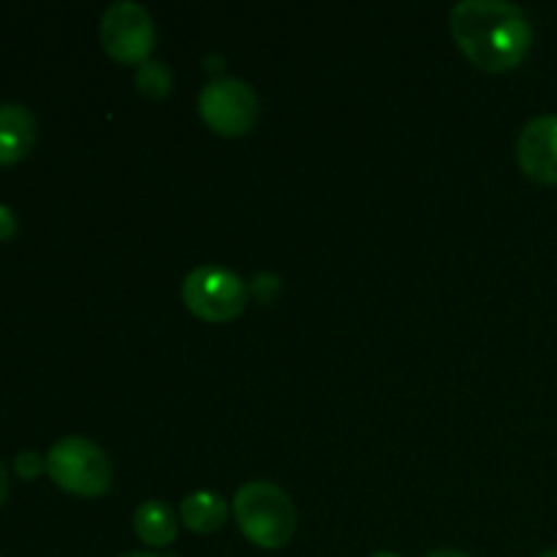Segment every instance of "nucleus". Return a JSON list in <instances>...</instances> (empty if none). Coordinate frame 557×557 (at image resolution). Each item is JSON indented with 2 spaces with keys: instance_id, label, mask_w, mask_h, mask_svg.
I'll list each match as a JSON object with an SVG mask.
<instances>
[{
  "instance_id": "11",
  "label": "nucleus",
  "mask_w": 557,
  "mask_h": 557,
  "mask_svg": "<svg viewBox=\"0 0 557 557\" xmlns=\"http://www.w3.org/2000/svg\"><path fill=\"white\" fill-rule=\"evenodd\" d=\"M136 87L147 98H163L172 92V71L161 60H145L136 69Z\"/></svg>"
},
{
  "instance_id": "3",
  "label": "nucleus",
  "mask_w": 557,
  "mask_h": 557,
  "mask_svg": "<svg viewBox=\"0 0 557 557\" xmlns=\"http://www.w3.org/2000/svg\"><path fill=\"white\" fill-rule=\"evenodd\" d=\"M47 473L60 490L79 498H101L112 487L107 451L82 435H65L49 449Z\"/></svg>"
},
{
  "instance_id": "18",
  "label": "nucleus",
  "mask_w": 557,
  "mask_h": 557,
  "mask_svg": "<svg viewBox=\"0 0 557 557\" xmlns=\"http://www.w3.org/2000/svg\"><path fill=\"white\" fill-rule=\"evenodd\" d=\"M370 557H400V555H395V553H375V555H370Z\"/></svg>"
},
{
  "instance_id": "7",
  "label": "nucleus",
  "mask_w": 557,
  "mask_h": 557,
  "mask_svg": "<svg viewBox=\"0 0 557 557\" xmlns=\"http://www.w3.org/2000/svg\"><path fill=\"white\" fill-rule=\"evenodd\" d=\"M517 161L531 180L557 185V117L542 114L533 117L517 139Z\"/></svg>"
},
{
  "instance_id": "13",
  "label": "nucleus",
  "mask_w": 557,
  "mask_h": 557,
  "mask_svg": "<svg viewBox=\"0 0 557 557\" xmlns=\"http://www.w3.org/2000/svg\"><path fill=\"white\" fill-rule=\"evenodd\" d=\"M253 294L256 299H259L261 305H270L272 299H275V294L281 292V277L272 275V272H259V275L253 277Z\"/></svg>"
},
{
  "instance_id": "6",
  "label": "nucleus",
  "mask_w": 557,
  "mask_h": 557,
  "mask_svg": "<svg viewBox=\"0 0 557 557\" xmlns=\"http://www.w3.org/2000/svg\"><path fill=\"white\" fill-rule=\"evenodd\" d=\"M205 123L221 136H243L259 120V98L248 82L237 76H215L199 92Z\"/></svg>"
},
{
  "instance_id": "17",
  "label": "nucleus",
  "mask_w": 557,
  "mask_h": 557,
  "mask_svg": "<svg viewBox=\"0 0 557 557\" xmlns=\"http://www.w3.org/2000/svg\"><path fill=\"white\" fill-rule=\"evenodd\" d=\"M120 557H166V555H158V553H125Z\"/></svg>"
},
{
  "instance_id": "16",
  "label": "nucleus",
  "mask_w": 557,
  "mask_h": 557,
  "mask_svg": "<svg viewBox=\"0 0 557 557\" xmlns=\"http://www.w3.org/2000/svg\"><path fill=\"white\" fill-rule=\"evenodd\" d=\"M428 557H468L466 553H457V549H435Z\"/></svg>"
},
{
  "instance_id": "14",
  "label": "nucleus",
  "mask_w": 557,
  "mask_h": 557,
  "mask_svg": "<svg viewBox=\"0 0 557 557\" xmlns=\"http://www.w3.org/2000/svg\"><path fill=\"white\" fill-rule=\"evenodd\" d=\"M16 234V215L11 207L0 205V243H9Z\"/></svg>"
},
{
  "instance_id": "15",
  "label": "nucleus",
  "mask_w": 557,
  "mask_h": 557,
  "mask_svg": "<svg viewBox=\"0 0 557 557\" xmlns=\"http://www.w3.org/2000/svg\"><path fill=\"white\" fill-rule=\"evenodd\" d=\"M5 498H9V471H5V466L0 462V506L5 504Z\"/></svg>"
},
{
  "instance_id": "19",
  "label": "nucleus",
  "mask_w": 557,
  "mask_h": 557,
  "mask_svg": "<svg viewBox=\"0 0 557 557\" xmlns=\"http://www.w3.org/2000/svg\"><path fill=\"white\" fill-rule=\"evenodd\" d=\"M539 557H557V549H549V553H544V555H539Z\"/></svg>"
},
{
  "instance_id": "9",
  "label": "nucleus",
  "mask_w": 557,
  "mask_h": 557,
  "mask_svg": "<svg viewBox=\"0 0 557 557\" xmlns=\"http://www.w3.org/2000/svg\"><path fill=\"white\" fill-rule=\"evenodd\" d=\"M134 531L150 547H166L177 536V517L163 500H145L134 515Z\"/></svg>"
},
{
  "instance_id": "2",
  "label": "nucleus",
  "mask_w": 557,
  "mask_h": 557,
  "mask_svg": "<svg viewBox=\"0 0 557 557\" xmlns=\"http://www.w3.org/2000/svg\"><path fill=\"white\" fill-rule=\"evenodd\" d=\"M234 517L250 544L277 549L288 544L297 528L292 498L272 482H248L234 495Z\"/></svg>"
},
{
  "instance_id": "8",
  "label": "nucleus",
  "mask_w": 557,
  "mask_h": 557,
  "mask_svg": "<svg viewBox=\"0 0 557 557\" xmlns=\"http://www.w3.org/2000/svg\"><path fill=\"white\" fill-rule=\"evenodd\" d=\"M36 145V117L22 103L0 107V166H14Z\"/></svg>"
},
{
  "instance_id": "12",
  "label": "nucleus",
  "mask_w": 557,
  "mask_h": 557,
  "mask_svg": "<svg viewBox=\"0 0 557 557\" xmlns=\"http://www.w3.org/2000/svg\"><path fill=\"white\" fill-rule=\"evenodd\" d=\"M16 476L25 479V482H33V479L41 476L47 471V457H41L38 451H22L14 460Z\"/></svg>"
},
{
  "instance_id": "1",
  "label": "nucleus",
  "mask_w": 557,
  "mask_h": 557,
  "mask_svg": "<svg viewBox=\"0 0 557 557\" xmlns=\"http://www.w3.org/2000/svg\"><path fill=\"white\" fill-rule=\"evenodd\" d=\"M449 27L457 47L482 71H511L531 52V22L506 0H462L451 9Z\"/></svg>"
},
{
  "instance_id": "10",
  "label": "nucleus",
  "mask_w": 557,
  "mask_h": 557,
  "mask_svg": "<svg viewBox=\"0 0 557 557\" xmlns=\"http://www.w3.org/2000/svg\"><path fill=\"white\" fill-rule=\"evenodd\" d=\"M180 517H183L185 528L194 533H215L218 528H223L228 517L226 500L218 493H207V490H199V493L188 495L180 506Z\"/></svg>"
},
{
  "instance_id": "4",
  "label": "nucleus",
  "mask_w": 557,
  "mask_h": 557,
  "mask_svg": "<svg viewBox=\"0 0 557 557\" xmlns=\"http://www.w3.org/2000/svg\"><path fill=\"white\" fill-rule=\"evenodd\" d=\"M183 302L196 319L210 324L234 321L248 305V286L226 267H196L183 281Z\"/></svg>"
},
{
  "instance_id": "5",
  "label": "nucleus",
  "mask_w": 557,
  "mask_h": 557,
  "mask_svg": "<svg viewBox=\"0 0 557 557\" xmlns=\"http://www.w3.org/2000/svg\"><path fill=\"white\" fill-rule=\"evenodd\" d=\"M98 36L109 58L123 65H141L150 60L156 47V25L150 11L134 0H117L109 5L101 16Z\"/></svg>"
}]
</instances>
